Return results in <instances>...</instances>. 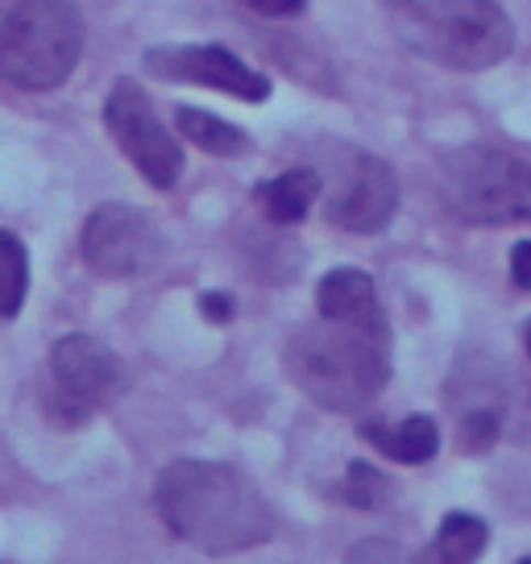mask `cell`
Wrapping results in <instances>:
<instances>
[{
	"label": "cell",
	"instance_id": "8",
	"mask_svg": "<svg viewBox=\"0 0 531 564\" xmlns=\"http://www.w3.org/2000/svg\"><path fill=\"white\" fill-rule=\"evenodd\" d=\"M159 229L129 204H100L79 232V253L100 279H133L159 262Z\"/></svg>",
	"mask_w": 531,
	"mask_h": 564
},
{
	"label": "cell",
	"instance_id": "12",
	"mask_svg": "<svg viewBox=\"0 0 531 564\" xmlns=\"http://www.w3.org/2000/svg\"><path fill=\"white\" fill-rule=\"evenodd\" d=\"M319 175L316 171H283L270 183L258 187V204H262L266 220L274 225H300L303 216L312 212V204L319 199Z\"/></svg>",
	"mask_w": 531,
	"mask_h": 564
},
{
	"label": "cell",
	"instance_id": "19",
	"mask_svg": "<svg viewBox=\"0 0 531 564\" xmlns=\"http://www.w3.org/2000/svg\"><path fill=\"white\" fill-rule=\"evenodd\" d=\"M241 4L262 13V18H291V13H303L307 0H241Z\"/></svg>",
	"mask_w": 531,
	"mask_h": 564
},
{
	"label": "cell",
	"instance_id": "9",
	"mask_svg": "<svg viewBox=\"0 0 531 564\" xmlns=\"http://www.w3.org/2000/svg\"><path fill=\"white\" fill-rule=\"evenodd\" d=\"M145 70L159 75V79H171V84L225 91V96H237V100H249V105L270 96V79L262 70L241 63L225 46H162V51L145 54Z\"/></svg>",
	"mask_w": 531,
	"mask_h": 564
},
{
	"label": "cell",
	"instance_id": "6",
	"mask_svg": "<svg viewBox=\"0 0 531 564\" xmlns=\"http://www.w3.org/2000/svg\"><path fill=\"white\" fill-rule=\"evenodd\" d=\"M121 390V361L100 340L75 333L51 349V387H46V415L58 427L88 423L100 406Z\"/></svg>",
	"mask_w": 531,
	"mask_h": 564
},
{
	"label": "cell",
	"instance_id": "4",
	"mask_svg": "<svg viewBox=\"0 0 531 564\" xmlns=\"http://www.w3.org/2000/svg\"><path fill=\"white\" fill-rule=\"evenodd\" d=\"M84 54V21L72 0H0V79L21 91L67 84Z\"/></svg>",
	"mask_w": 531,
	"mask_h": 564
},
{
	"label": "cell",
	"instance_id": "2",
	"mask_svg": "<svg viewBox=\"0 0 531 564\" xmlns=\"http://www.w3.org/2000/svg\"><path fill=\"white\" fill-rule=\"evenodd\" d=\"M387 333L337 324V319H319L312 328H303L291 349H286V370L295 378L303 394H312L328 411H357L378 390L387 387L390 357H387Z\"/></svg>",
	"mask_w": 531,
	"mask_h": 564
},
{
	"label": "cell",
	"instance_id": "7",
	"mask_svg": "<svg viewBox=\"0 0 531 564\" xmlns=\"http://www.w3.org/2000/svg\"><path fill=\"white\" fill-rule=\"evenodd\" d=\"M105 124L112 141H117V150L138 166V175L150 187H159V192L175 187L178 175H183V145L166 133L154 105L145 100V91L133 79H121L117 88L108 91Z\"/></svg>",
	"mask_w": 531,
	"mask_h": 564
},
{
	"label": "cell",
	"instance_id": "3",
	"mask_svg": "<svg viewBox=\"0 0 531 564\" xmlns=\"http://www.w3.org/2000/svg\"><path fill=\"white\" fill-rule=\"evenodd\" d=\"M394 30L441 67L486 70L514 46V25L498 0H394Z\"/></svg>",
	"mask_w": 531,
	"mask_h": 564
},
{
	"label": "cell",
	"instance_id": "22",
	"mask_svg": "<svg viewBox=\"0 0 531 564\" xmlns=\"http://www.w3.org/2000/svg\"><path fill=\"white\" fill-rule=\"evenodd\" d=\"M523 349H528V357H531V324H523Z\"/></svg>",
	"mask_w": 531,
	"mask_h": 564
},
{
	"label": "cell",
	"instance_id": "15",
	"mask_svg": "<svg viewBox=\"0 0 531 564\" xmlns=\"http://www.w3.org/2000/svg\"><path fill=\"white\" fill-rule=\"evenodd\" d=\"M175 124L178 133L187 141H195L204 154H216V159H237V154H246V129H237V124L220 121L213 112H199V108H178L175 112Z\"/></svg>",
	"mask_w": 531,
	"mask_h": 564
},
{
	"label": "cell",
	"instance_id": "13",
	"mask_svg": "<svg viewBox=\"0 0 531 564\" xmlns=\"http://www.w3.org/2000/svg\"><path fill=\"white\" fill-rule=\"evenodd\" d=\"M361 436L378 444L390 460H403V465H424V460H432L436 448H441L436 420H427V415H411V420H403L394 432L378 427V423H366Z\"/></svg>",
	"mask_w": 531,
	"mask_h": 564
},
{
	"label": "cell",
	"instance_id": "5",
	"mask_svg": "<svg viewBox=\"0 0 531 564\" xmlns=\"http://www.w3.org/2000/svg\"><path fill=\"white\" fill-rule=\"evenodd\" d=\"M441 199L465 225H531V162L460 145L441 159Z\"/></svg>",
	"mask_w": 531,
	"mask_h": 564
},
{
	"label": "cell",
	"instance_id": "23",
	"mask_svg": "<svg viewBox=\"0 0 531 564\" xmlns=\"http://www.w3.org/2000/svg\"><path fill=\"white\" fill-rule=\"evenodd\" d=\"M519 564H531V556H528V561H519Z\"/></svg>",
	"mask_w": 531,
	"mask_h": 564
},
{
	"label": "cell",
	"instance_id": "14",
	"mask_svg": "<svg viewBox=\"0 0 531 564\" xmlns=\"http://www.w3.org/2000/svg\"><path fill=\"white\" fill-rule=\"evenodd\" d=\"M486 552V523L478 514H448L436 531L432 547L424 552V564H478Z\"/></svg>",
	"mask_w": 531,
	"mask_h": 564
},
{
	"label": "cell",
	"instance_id": "21",
	"mask_svg": "<svg viewBox=\"0 0 531 564\" xmlns=\"http://www.w3.org/2000/svg\"><path fill=\"white\" fill-rule=\"evenodd\" d=\"M199 307H204V316L216 319V324L232 316V300H229V295H204V300H199Z\"/></svg>",
	"mask_w": 531,
	"mask_h": 564
},
{
	"label": "cell",
	"instance_id": "1",
	"mask_svg": "<svg viewBox=\"0 0 531 564\" xmlns=\"http://www.w3.org/2000/svg\"><path fill=\"white\" fill-rule=\"evenodd\" d=\"M154 507L183 544L208 556L246 552L274 535V514L266 507V494L253 486V477L220 460L166 465L154 486Z\"/></svg>",
	"mask_w": 531,
	"mask_h": 564
},
{
	"label": "cell",
	"instance_id": "18",
	"mask_svg": "<svg viewBox=\"0 0 531 564\" xmlns=\"http://www.w3.org/2000/svg\"><path fill=\"white\" fill-rule=\"evenodd\" d=\"M498 441V415L490 411H474L469 420L460 423V448L465 453H486Z\"/></svg>",
	"mask_w": 531,
	"mask_h": 564
},
{
	"label": "cell",
	"instance_id": "10",
	"mask_svg": "<svg viewBox=\"0 0 531 564\" xmlns=\"http://www.w3.org/2000/svg\"><path fill=\"white\" fill-rule=\"evenodd\" d=\"M399 208V183L373 154H345L337 187L328 199V220L345 232H378Z\"/></svg>",
	"mask_w": 531,
	"mask_h": 564
},
{
	"label": "cell",
	"instance_id": "17",
	"mask_svg": "<svg viewBox=\"0 0 531 564\" xmlns=\"http://www.w3.org/2000/svg\"><path fill=\"white\" fill-rule=\"evenodd\" d=\"M340 494H345V502H354V507H382V498H387V477L378 474L373 465H366V460H354V469L345 477Z\"/></svg>",
	"mask_w": 531,
	"mask_h": 564
},
{
	"label": "cell",
	"instance_id": "16",
	"mask_svg": "<svg viewBox=\"0 0 531 564\" xmlns=\"http://www.w3.org/2000/svg\"><path fill=\"white\" fill-rule=\"evenodd\" d=\"M30 291V253L18 232L0 229V319H13Z\"/></svg>",
	"mask_w": 531,
	"mask_h": 564
},
{
	"label": "cell",
	"instance_id": "11",
	"mask_svg": "<svg viewBox=\"0 0 531 564\" xmlns=\"http://www.w3.org/2000/svg\"><path fill=\"white\" fill-rule=\"evenodd\" d=\"M319 319H337V324H354V328H370V333H387V316L373 291V279L366 270H333L324 274L316 286Z\"/></svg>",
	"mask_w": 531,
	"mask_h": 564
},
{
	"label": "cell",
	"instance_id": "20",
	"mask_svg": "<svg viewBox=\"0 0 531 564\" xmlns=\"http://www.w3.org/2000/svg\"><path fill=\"white\" fill-rule=\"evenodd\" d=\"M511 279H514V286L531 291V241H519V246L511 249Z\"/></svg>",
	"mask_w": 531,
	"mask_h": 564
}]
</instances>
